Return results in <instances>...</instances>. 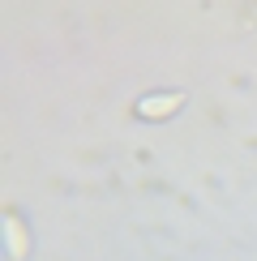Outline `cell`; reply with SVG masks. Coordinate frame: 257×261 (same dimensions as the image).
<instances>
[{
	"label": "cell",
	"instance_id": "1",
	"mask_svg": "<svg viewBox=\"0 0 257 261\" xmlns=\"http://www.w3.org/2000/svg\"><path fill=\"white\" fill-rule=\"evenodd\" d=\"M180 107H185V94H150V99L137 103V116H142V120H167Z\"/></svg>",
	"mask_w": 257,
	"mask_h": 261
}]
</instances>
